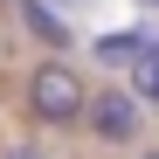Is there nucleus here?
Here are the masks:
<instances>
[{"mask_svg":"<svg viewBox=\"0 0 159 159\" xmlns=\"http://www.w3.org/2000/svg\"><path fill=\"white\" fill-rule=\"evenodd\" d=\"M131 97H139V104H159V42H145V56L131 62Z\"/></svg>","mask_w":159,"mask_h":159,"instance_id":"nucleus-5","label":"nucleus"},{"mask_svg":"<svg viewBox=\"0 0 159 159\" xmlns=\"http://www.w3.org/2000/svg\"><path fill=\"white\" fill-rule=\"evenodd\" d=\"M139 159H159V145H152V152H139Z\"/></svg>","mask_w":159,"mask_h":159,"instance_id":"nucleus-7","label":"nucleus"},{"mask_svg":"<svg viewBox=\"0 0 159 159\" xmlns=\"http://www.w3.org/2000/svg\"><path fill=\"white\" fill-rule=\"evenodd\" d=\"M48 7H56V0H48Z\"/></svg>","mask_w":159,"mask_h":159,"instance_id":"nucleus-8","label":"nucleus"},{"mask_svg":"<svg viewBox=\"0 0 159 159\" xmlns=\"http://www.w3.org/2000/svg\"><path fill=\"white\" fill-rule=\"evenodd\" d=\"M83 125H90V139H97V145H131V139L145 131V111H139V97H131V90L111 83V90H97V97H90Z\"/></svg>","mask_w":159,"mask_h":159,"instance_id":"nucleus-2","label":"nucleus"},{"mask_svg":"<svg viewBox=\"0 0 159 159\" xmlns=\"http://www.w3.org/2000/svg\"><path fill=\"white\" fill-rule=\"evenodd\" d=\"M7 159H48V152H42V145H14Z\"/></svg>","mask_w":159,"mask_h":159,"instance_id":"nucleus-6","label":"nucleus"},{"mask_svg":"<svg viewBox=\"0 0 159 159\" xmlns=\"http://www.w3.org/2000/svg\"><path fill=\"white\" fill-rule=\"evenodd\" d=\"M145 42H152V28H131V35H97V62H111V69H131L145 56Z\"/></svg>","mask_w":159,"mask_h":159,"instance_id":"nucleus-4","label":"nucleus"},{"mask_svg":"<svg viewBox=\"0 0 159 159\" xmlns=\"http://www.w3.org/2000/svg\"><path fill=\"white\" fill-rule=\"evenodd\" d=\"M21 21H28V35H35V42H48L56 56H62V48H76V28L48 7V0H21Z\"/></svg>","mask_w":159,"mask_h":159,"instance_id":"nucleus-3","label":"nucleus"},{"mask_svg":"<svg viewBox=\"0 0 159 159\" xmlns=\"http://www.w3.org/2000/svg\"><path fill=\"white\" fill-rule=\"evenodd\" d=\"M28 111L42 125H76V118L90 111V90H83V76H76V62L48 56V62L28 69Z\"/></svg>","mask_w":159,"mask_h":159,"instance_id":"nucleus-1","label":"nucleus"}]
</instances>
